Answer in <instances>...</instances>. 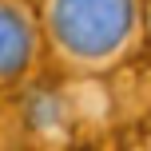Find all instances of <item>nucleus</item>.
<instances>
[{
  "label": "nucleus",
  "mask_w": 151,
  "mask_h": 151,
  "mask_svg": "<svg viewBox=\"0 0 151 151\" xmlns=\"http://www.w3.org/2000/svg\"><path fill=\"white\" fill-rule=\"evenodd\" d=\"M40 24L24 0H0V83H16L36 64Z\"/></svg>",
  "instance_id": "obj_2"
},
{
  "label": "nucleus",
  "mask_w": 151,
  "mask_h": 151,
  "mask_svg": "<svg viewBox=\"0 0 151 151\" xmlns=\"http://www.w3.org/2000/svg\"><path fill=\"white\" fill-rule=\"evenodd\" d=\"M48 52L76 72H107L135 48L143 0H40Z\"/></svg>",
  "instance_id": "obj_1"
},
{
  "label": "nucleus",
  "mask_w": 151,
  "mask_h": 151,
  "mask_svg": "<svg viewBox=\"0 0 151 151\" xmlns=\"http://www.w3.org/2000/svg\"><path fill=\"white\" fill-rule=\"evenodd\" d=\"M143 32L151 36V0H143Z\"/></svg>",
  "instance_id": "obj_3"
}]
</instances>
